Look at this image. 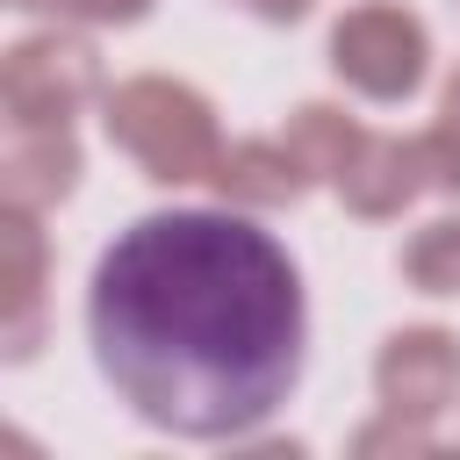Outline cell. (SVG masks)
<instances>
[{
  "label": "cell",
  "mask_w": 460,
  "mask_h": 460,
  "mask_svg": "<svg viewBox=\"0 0 460 460\" xmlns=\"http://www.w3.org/2000/svg\"><path fill=\"white\" fill-rule=\"evenodd\" d=\"M302 273L244 216H137L93 266L86 331L108 388L172 438H244L302 374Z\"/></svg>",
  "instance_id": "obj_1"
},
{
  "label": "cell",
  "mask_w": 460,
  "mask_h": 460,
  "mask_svg": "<svg viewBox=\"0 0 460 460\" xmlns=\"http://www.w3.org/2000/svg\"><path fill=\"white\" fill-rule=\"evenodd\" d=\"M101 129L158 187H194L223 158V129H216L208 93L187 86V79H165V72H137V79L108 86L101 93Z\"/></svg>",
  "instance_id": "obj_2"
},
{
  "label": "cell",
  "mask_w": 460,
  "mask_h": 460,
  "mask_svg": "<svg viewBox=\"0 0 460 460\" xmlns=\"http://www.w3.org/2000/svg\"><path fill=\"white\" fill-rule=\"evenodd\" d=\"M331 72L367 101H410L431 72V36L395 0H359L331 22Z\"/></svg>",
  "instance_id": "obj_3"
},
{
  "label": "cell",
  "mask_w": 460,
  "mask_h": 460,
  "mask_svg": "<svg viewBox=\"0 0 460 460\" xmlns=\"http://www.w3.org/2000/svg\"><path fill=\"white\" fill-rule=\"evenodd\" d=\"M101 93H108L101 86V50L79 29H65V22L7 43V58H0V108H7V122H72Z\"/></svg>",
  "instance_id": "obj_4"
},
{
  "label": "cell",
  "mask_w": 460,
  "mask_h": 460,
  "mask_svg": "<svg viewBox=\"0 0 460 460\" xmlns=\"http://www.w3.org/2000/svg\"><path fill=\"white\" fill-rule=\"evenodd\" d=\"M374 395L381 410H402L417 424H438L460 402V338L438 323H402L374 352Z\"/></svg>",
  "instance_id": "obj_5"
},
{
  "label": "cell",
  "mask_w": 460,
  "mask_h": 460,
  "mask_svg": "<svg viewBox=\"0 0 460 460\" xmlns=\"http://www.w3.org/2000/svg\"><path fill=\"white\" fill-rule=\"evenodd\" d=\"M43 280H50V237L36 208H0V345L7 359H29L43 338Z\"/></svg>",
  "instance_id": "obj_6"
},
{
  "label": "cell",
  "mask_w": 460,
  "mask_h": 460,
  "mask_svg": "<svg viewBox=\"0 0 460 460\" xmlns=\"http://www.w3.org/2000/svg\"><path fill=\"white\" fill-rule=\"evenodd\" d=\"M79 137L72 122H7L0 151V208H58L79 187Z\"/></svg>",
  "instance_id": "obj_7"
},
{
  "label": "cell",
  "mask_w": 460,
  "mask_h": 460,
  "mask_svg": "<svg viewBox=\"0 0 460 460\" xmlns=\"http://www.w3.org/2000/svg\"><path fill=\"white\" fill-rule=\"evenodd\" d=\"M208 187H216L230 208H295V201L316 187V172L295 158L288 137H244V144H223Z\"/></svg>",
  "instance_id": "obj_8"
},
{
  "label": "cell",
  "mask_w": 460,
  "mask_h": 460,
  "mask_svg": "<svg viewBox=\"0 0 460 460\" xmlns=\"http://www.w3.org/2000/svg\"><path fill=\"white\" fill-rule=\"evenodd\" d=\"M417 194H431L417 137H374V129H367L359 158L338 172V201H345L352 216H367V223H388V216H402Z\"/></svg>",
  "instance_id": "obj_9"
},
{
  "label": "cell",
  "mask_w": 460,
  "mask_h": 460,
  "mask_svg": "<svg viewBox=\"0 0 460 460\" xmlns=\"http://www.w3.org/2000/svg\"><path fill=\"white\" fill-rule=\"evenodd\" d=\"M288 144H295V158L316 172V180H331L338 187V172L359 158V144H367V129L338 108V101H302L295 115H288V129H280Z\"/></svg>",
  "instance_id": "obj_10"
},
{
  "label": "cell",
  "mask_w": 460,
  "mask_h": 460,
  "mask_svg": "<svg viewBox=\"0 0 460 460\" xmlns=\"http://www.w3.org/2000/svg\"><path fill=\"white\" fill-rule=\"evenodd\" d=\"M402 280L417 295H460V216H431L402 244Z\"/></svg>",
  "instance_id": "obj_11"
},
{
  "label": "cell",
  "mask_w": 460,
  "mask_h": 460,
  "mask_svg": "<svg viewBox=\"0 0 460 460\" xmlns=\"http://www.w3.org/2000/svg\"><path fill=\"white\" fill-rule=\"evenodd\" d=\"M22 14H43V22H65V29H129L144 22L158 0H7Z\"/></svg>",
  "instance_id": "obj_12"
},
{
  "label": "cell",
  "mask_w": 460,
  "mask_h": 460,
  "mask_svg": "<svg viewBox=\"0 0 460 460\" xmlns=\"http://www.w3.org/2000/svg\"><path fill=\"white\" fill-rule=\"evenodd\" d=\"M352 453H359V460H381V453L424 460V453H438V438H431V424H417V417H402V410H381L374 424L352 431Z\"/></svg>",
  "instance_id": "obj_13"
},
{
  "label": "cell",
  "mask_w": 460,
  "mask_h": 460,
  "mask_svg": "<svg viewBox=\"0 0 460 460\" xmlns=\"http://www.w3.org/2000/svg\"><path fill=\"white\" fill-rule=\"evenodd\" d=\"M417 151H424V180H431V194H460V129L431 122V129H417Z\"/></svg>",
  "instance_id": "obj_14"
},
{
  "label": "cell",
  "mask_w": 460,
  "mask_h": 460,
  "mask_svg": "<svg viewBox=\"0 0 460 460\" xmlns=\"http://www.w3.org/2000/svg\"><path fill=\"white\" fill-rule=\"evenodd\" d=\"M237 7H244V14H259V22H280V29H288V22H302L316 0H237Z\"/></svg>",
  "instance_id": "obj_15"
},
{
  "label": "cell",
  "mask_w": 460,
  "mask_h": 460,
  "mask_svg": "<svg viewBox=\"0 0 460 460\" xmlns=\"http://www.w3.org/2000/svg\"><path fill=\"white\" fill-rule=\"evenodd\" d=\"M438 122H446V129H460V72H453V79H446V93H438Z\"/></svg>",
  "instance_id": "obj_16"
}]
</instances>
